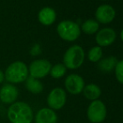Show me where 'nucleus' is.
I'll return each instance as SVG.
<instances>
[{"mask_svg":"<svg viewBox=\"0 0 123 123\" xmlns=\"http://www.w3.org/2000/svg\"><path fill=\"white\" fill-rule=\"evenodd\" d=\"M34 117L33 108L25 101L17 100L7 110V118L10 123H32Z\"/></svg>","mask_w":123,"mask_h":123,"instance_id":"obj_1","label":"nucleus"},{"mask_svg":"<svg viewBox=\"0 0 123 123\" xmlns=\"http://www.w3.org/2000/svg\"><path fill=\"white\" fill-rule=\"evenodd\" d=\"M29 76L28 65L21 60L12 62L4 71L5 80L15 86L20 83H25Z\"/></svg>","mask_w":123,"mask_h":123,"instance_id":"obj_2","label":"nucleus"},{"mask_svg":"<svg viewBox=\"0 0 123 123\" xmlns=\"http://www.w3.org/2000/svg\"><path fill=\"white\" fill-rule=\"evenodd\" d=\"M85 61V51L81 46L74 44L65 51L63 56V64L66 69L76 70L83 65Z\"/></svg>","mask_w":123,"mask_h":123,"instance_id":"obj_3","label":"nucleus"},{"mask_svg":"<svg viewBox=\"0 0 123 123\" xmlns=\"http://www.w3.org/2000/svg\"><path fill=\"white\" fill-rule=\"evenodd\" d=\"M87 119L91 123H101L107 117V108L101 100L91 101L86 110Z\"/></svg>","mask_w":123,"mask_h":123,"instance_id":"obj_4","label":"nucleus"},{"mask_svg":"<svg viewBox=\"0 0 123 123\" xmlns=\"http://www.w3.org/2000/svg\"><path fill=\"white\" fill-rule=\"evenodd\" d=\"M57 33L63 40L72 42L80 35V29L78 24L70 20H64L57 26Z\"/></svg>","mask_w":123,"mask_h":123,"instance_id":"obj_5","label":"nucleus"},{"mask_svg":"<svg viewBox=\"0 0 123 123\" xmlns=\"http://www.w3.org/2000/svg\"><path fill=\"white\" fill-rule=\"evenodd\" d=\"M67 101V92L61 87H55L49 92L46 99L48 107L51 110L60 111L65 105Z\"/></svg>","mask_w":123,"mask_h":123,"instance_id":"obj_6","label":"nucleus"},{"mask_svg":"<svg viewBox=\"0 0 123 123\" xmlns=\"http://www.w3.org/2000/svg\"><path fill=\"white\" fill-rule=\"evenodd\" d=\"M51 67V63L48 60H45V59L34 60L28 66L29 74L33 78L41 80L43 78H45L48 74H49Z\"/></svg>","mask_w":123,"mask_h":123,"instance_id":"obj_7","label":"nucleus"},{"mask_svg":"<svg viewBox=\"0 0 123 123\" xmlns=\"http://www.w3.org/2000/svg\"><path fill=\"white\" fill-rule=\"evenodd\" d=\"M65 91L73 96L82 93L86 83L84 78L78 74H70L66 76L64 82Z\"/></svg>","mask_w":123,"mask_h":123,"instance_id":"obj_8","label":"nucleus"},{"mask_svg":"<svg viewBox=\"0 0 123 123\" xmlns=\"http://www.w3.org/2000/svg\"><path fill=\"white\" fill-rule=\"evenodd\" d=\"M19 95L18 89L15 85L5 83L0 88V102L10 105L17 101Z\"/></svg>","mask_w":123,"mask_h":123,"instance_id":"obj_9","label":"nucleus"},{"mask_svg":"<svg viewBox=\"0 0 123 123\" xmlns=\"http://www.w3.org/2000/svg\"><path fill=\"white\" fill-rule=\"evenodd\" d=\"M117 38L115 30L111 28H104L98 31L96 35V41L100 47H106L113 44Z\"/></svg>","mask_w":123,"mask_h":123,"instance_id":"obj_10","label":"nucleus"},{"mask_svg":"<svg viewBox=\"0 0 123 123\" xmlns=\"http://www.w3.org/2000/svg\"><path fill=\"white\" fill-rule=\"evenodd\" d=\"M34 123H58L56 111L49 107H43L37 111L34 117Z\"/></svg>","mask_w":123,"mask_h":123,"instance_id":"obj_11","label":"nucleus"},{"mask_svg":"<svg viewBox=\"0 0 123 123\" xmlns=\"http://www.w3.org/2000/svg\"><path fill=\"white\" fill-rule=\"evenodd\" d=\"M116 11L111 5L103 4L97 8L96 11V18L101 24H109L115 18Z\"/></svg>","mask_w":123,"mask_h":123,"instance_id":"obj_12","label":"nucleus"},{"mask_svg":"<svg viewBox=\"0 0 123 123\" xmlns=\"http://www.w3.org/2000/svg\"><path fill=\"white\" fill-rule=\"evenodd\" d=\"M38 20L44 26L52 25L56 20V12L50 7H44L38 13Z\"/></svg>","mask_w":123,"mask_h":123,"instance_id":"obj_13","label":"nucleus"},{"mask_svg":"<svg viewBox=\"0 0 123 123\" xmlns=\"http://www.w3.org/2000/svg\"><path fill=\"white\" fill-rule=\"evenodd\" d=\"M83 96L87 100L93 101V100H98L101 96V89L96 84L91 83V84L86 85L83 89Z\"/></svg>","mask_w":123,"mask_h":123,"instance_id":"obj_14","label":"nucleus"},{"mask_svg":"<svg viewBox=\"0 0 123 123\" xmlns=\"http://www.w3.org/2000/svg\"><path fill=\"white\" fill-rule=\"evenodd\" d=\"M25 88L29 92L34 95H39L44 91V85L40 80L29 76L25 82Z\"/></svg>","mask_w":123,"mask_h":123,"instance_id":"obj_15","label":"nucleus"},{"mask_svg":"<svg viewBox=\"0 0 123 123\" xmlns=\"http://www.w3.org/2000/svg\"><path fill=\"white\" fill-rule=\"evenodd\" d=\"M117 57L115 56H109L105 59H102L99 61L98 63V68L100 71L105 72V73H109V72L112 71L115 69L116 65H117Z\"/></svg>","mask_w":123,"mask_h":123,"instance_id":"obj_16","label":"nucleus"},{"mask_svg":"<svg viewBox=\"0 0 123 123\" xmlns=\"http://www.w3.org/2000/svg\"><path fill=\"white\" fill-rule=\"evenodd\" d=\"M67 71L66 67L64 65L63 63H58L55 64V65H52L50 69L49 74L53 79H61L65 75Z\"/></svg>","mask_w":123,"mask_h":123,"instance_id":"obj_17","label":"nucleus"},{"mask_svg":"<svg viewBox=\"0 0 123 123\" xmlns=\"http://www.w3.org/2000/svg\"><path fill=\"white\" fill-rule=\"evenodd\" d=\"M81 29H82V31L85 34H96L99 29V24L97 21H96L94 19H88L81 25Z\"/></svg>","mask_w":123,"mask_h":123,"instance_id":"obj_18","label":"nucleus"},{"mask_svg":"<svg viewBox=\"0 0 123 123\" xmlns=\"http://www.w3.org/2000/svg\"><path fill=\"white\" fill-rule=\"evenodd\" d=\"M102 55H103V51L100 46H94L88 52V59L93 63L100 61L102 58Z\"/></svg>","mask_w":123,"mask_h":123,"instance_id":"obj_19","label":"nucleus"},{"mask_svg":"<svg viewBox=\"0 0 123 123\" xmlns=\"http://www.w3.org/2000/svg\"><path fill=\"white\" fill-rule=\"evenodd\" d=\"M114 70H115V76L117 80L120 84L123 85V60H119L117 62Z\"/></svg>","mask_w":123,"mask_h":123,"instance_id":"obj_20","label":"nucleus"},{"mask_svg":"<svg viewBox=\"0 0 123 123\" xmlns=\"http://www.w3.org/2000/svg\"><path fill=\"white\" fill-rule=\"evenodd\" d=\"M41 51L42 50H41V47L39 44H34L30 49V55L32 56H38V55H39L41 54Z\"/></svg>","mask_w":123,"mask_h":123,"instance_id":"obj_21","label":"nucleus"},{"mask_svg":"<svg viewBox=\"0 0 123 123\" xmlns=\"http://www.w3.org/2000/svg\"><path fill=\"white\" fill-rule=\"evenodd\" d=\"M5 80L4 77V71H3L2 70H0V85H2L3 83V81Z\"/></svg>","mask_w":123,"mask_h":123,"instance_id":"obj_22","label":"nucleus"},{"mask_svg":"<svg viewBox=\"0 0 123 123\" xmlns=\"http://www.w3.org/2000/svg\"><path fill=\"white\" fill-rule=\"evenodd\" d=\"M120 36H121V39L123 41V29L122 31H121V34H120Z\"/></svg>","mask_w":123,"mask_h":123,"instance_id":"obj_23","label":"nucleus"}]
</instances>
